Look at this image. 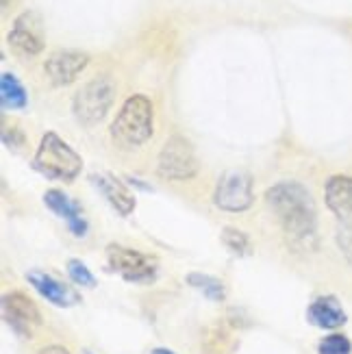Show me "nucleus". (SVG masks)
<instances>
[{"label":"nucleus","mask_w":352,"mask_h":354,"mask_svg":"<svg viewBox=\"0 0 352 354\" xmlns=\"http://www.w3.org/2000/svg\"><path fill=\"white\" fill-rule=\"evenodd\" d=\"M266 203L277 215L287 239L309 248L317 235V209L311 192L298 180H281L266 192Z\"/></svg>","instance_id":"1"},{"label":"nucleus","mask_w":352,"mask_h":354,"mask_svg":"<svg viewBox=\"0 0 352 354\" xmlns=\"http://www.w3.org/2000/svg\"><path fill=\"white\" fill-rule=\"evenodd\" d=\"M155 129V106L144 94H133L120 106L111 122V140L122 150H135L144 146Z\"/></svg>","instance_id":"2"},{"label":"nucleus","mask_w":352,"mask_h":354,"mask_svg":"<svg viewBox=\"0 0 352 354\" xmlns=\"http://www.w3.org/2000/svg\"><path fill=\"white\" fill-rule=\"evenodd\" d=\"M33 167L35 172L50 180L72 183L83 170V157L68 142L61 140L55 131H48L39 142V148L33 157Z\"/></svg>","instance_id":"3"},{"label":"nucleus","mask_w":352,"mask_h":354,"mask_svg":"<svg viewBox=\"0 0 352 354\" xmlns=\"http://www.w3.org/2000/svg\"><path fill=\"white\" fill-rule=\"evenodd\" d=\"M115 100V85L109 76H96L87 81L72 100V113L83 127H96L106 118Z\"/></svg>","instance_id":"4"},{"label":"nucleus","mask_w":352,"mask_h":354,"mask_svg":"<svg viewBox=\"0 0 352 354\" xmlns=\"http://www.w3.org/2000/svg\"><path fill=\"white\" fill-rule=\"evenodd\" d=\"M106 263L129 283H152L159 274L157 257L124 248L120 243L106 245Z\"/></svg>","instance_id":"5"},{"label":"nucleus","mask_w":352,"mask_h":354,"mask_svg":"<svg viewBox=\"0 0 352 354\" xmlns=\"http://www.w3.org/2000/svg\"><path fill=\"white\" fill-rule=\"evenodd\" d=\"M157 172L165 180H187L198 174V159L189 140L172 135L159 152Z\"/></svg>","instance_id":"6"},{"label":"nucleus","mask_w":352,"mask_h":354,"mask_svg":"<svg viewBox=\"0 0 352 354\" xmlns=\"http://www.w3.org/2000/svg\"><path fill=\"white\" fill-rule=\"evenodd\" d=\"M213 203L218 209L228 213H241L252 207L254 194H252V176L243 170L224 172L213 192Z\"/></svg>","instance_id":"7"},{"label":"nucleus","mask_w":352,"mask_h":354,"mask_svg":"<svg viewBox=\"0 0 352 354\" xmlns=\"http://www.w3.org/2000/svg\"><path fill=\"white\" fill-rule=\"evenodd\" d=\"M9 44L15 50L26 55V57H35L44 50L46 46V33H44V22L41 15L33 9L22 11L18 18L13 20V26L7 35Z\"/></svg>","instance_id":"8"},{"label":"nucleus","mask_w":352,"mask_h":354,"mask_svg":"<svg viewBox=\"0 0 352 354\" xmlns=\"http://www.w3.org/2000/svg\"><path fill=\"white\" fill-rule=\"evenodd\" d=\"M3 317L20 335H30V330L41 324L37 304L22 291H11V294L3 296Z\"/></svg>","instance_id":"9"},{"label":"nucleus","mask_w":352,"mask_h":354,"mask_svg":"<svg viewBox=\"0 0 352 354\" xmlns=\"http://www.w3.org/2000/svg\"><path fill=\"white\" fill-rule=\"evenodd\" d=\"M89 66V55L81 50H57L44 64V72L53 85L66 87L72 85L81 76V72Z\"/></svg>","instance_id":"10"},{"label":"nucleus","mask_w":352,"mask_h":354,"mask_svg":"<svg viewBox=\"0 0 352 354\" xmlns=\"http://www.w3.org/2000/svg\"><path fill=\"white\" fill-rule=\"evenodd\" d=\"M26 281L33 285V289L37 294L48 300L50 304L59 306V309H70V306H76L81 302L79 291L72 289L70 285L57 281L55 276H50L48 272H41V270H30L26 274Z\"/></svg>","instance_id":"11"},{"label":"nucleus","mask_w":352,"mask_h":354,"mask_svg":"<svg viewBox=\"0 0 352 354\" xmlns=\"http://www.w3.org/2000/svg\"><path fill=\"white\" fill-rule=\"evenodd\" d=\"M44 203L55 215H59V218L68 224V230L74 237L81 239V237L87 235L89 224L85 220V215H83L79 203H74L68 194H64L61 189H48L44 194Z\"/></svg>","instance_id":"12"},{"label":"nucleus","mask_w":352,"mask_h":354,"mask_svg":"<svg viewBox=\"0 0 352 354\" xmlns=\"http://www.w3.org/2000/svg\"><path fill=\"white\" fill-rule=\"evenodd\" d=\"M324 200L335 218L346 226H352V176H331L324 187Z\"/></svg>","instance_id":"13"},{"label":"nucleus","mask_w":352,"mask_h":354,"mask_svg":"<svg viewBox=\"0 0 352 354\" xmlns=\"http://www.w3.org/2000/svg\"><path fill=\"white\" fill-rule=\"evenodd\" d=\"M307 319H309V324H313L317 328L337 330L348 322V315L344 311L342 302L335 296H319L309 304Z\"/></svg>","instance_id":"14"},{"label":"nucleus","mask_w":352,"mask_h":354,"mask_svg":"<svg viewBox=\"0 0 352 354\" xmlns=\"http://www.w3.org/2000/svg\"><path fill=\"white\" fill-rule=\"evenodd\" d=\"M91 183L96 185V189L106 198V203H109L120 215H131L133 209H135V198L133 194L127 189V185H122V180H118L113 174H106V172H96L89 176Z\"/></svg>","instance_id":"15"},{"label":"nucleus","mask_w":352,"mask_h":354,"mask_svg":"<svg viewBox=\"0 0 352 354\" xmlns=\"http://www.w3.org/2000/svg\"><path fill=\"white\" fill-rule=\"evenodd\" d=\"M0 104H3L5 111H20L28 104L24 85L11 72H3V76H0Z\"/></svg>","instance_id":"16"},{"label":"nucleus","mask_w":352,"mask_h":354,"mask_svg":"<svg viewBox=\"0 0 352 354\" xmlns=\"http://www.w3.org/2000/svg\"><path fill=\"white\" fill-rule=\"evenodd\" d=\"M185 281L189 287L198 289L205 298H209L213 302H222L226 298V287L220 279H216V276H209L203 272H192L185 276Z\"/></svg>","instance_id":"17"},{"label":"nucleus","mask_w":352,"mask_h":354,"mask_svg":"<svg viewBox=\"0 0 352 354\" xmlns=\"http://www.w3.org/2000/svg\"><path fill=\"white\" fill-rule=\"evenodd\" d=\"M235 339L231 330H228L224 324H216L207 328L205 333V342H203V348H205V354H231L235 350Z\"/></svg>","instance_id":"18"},{"label":"nucleus","mask_w":352,"mask_h":354,"mask_svg":"<svg viewBox=\"0 0 352 354\" xmlns=\"http://www.w3.org/2000/svg\"><path fill=\"white\" fill-rule=\"evenodd\" d=\"M222 243L226 245L228 250L237 257H250L252 254V243L250 237L243 233V230L235 228V226H224L222 228Z\"/></svg>","instance_id":"19"},{"label":"nucleus","mask_w":352,"mask_h":354,"mask_svg":"<svg viewBox=\"0 0 352 354\" xmlns=\"http://www.w3.org/2000/svg\"><path fill=\"white\" fill-rule=\"evenodd\" d=\"M317 354H352V342L342 333H331L319 339Z\"/></svg>","instance_id":"20"},{"label":"nucleus","mask_w":352,"mask_h":354,"mask_svg":"<svg viewBox=\"0 0 352 354\" xmlns=\"http://www.w3.org/2000/svg\"><path fill=\"white\" fill-rule=\"evenodd\" d=\"M68 276L79 287H87V289L96 287V283H98L96 276L91 274V270L83 263V261H79V259H70L68 261Z\"/></svg>","instance_id":"21"},{"label":"nucleus","mask_w":352,"mask_h":354,"mask_svg":"<svg viewBox=\"0 0 352 354\" xmlns=\"http://www.w3.org/2000/svg\"><path fill=\"white\" fill-rule=\"evenodd\" d=\"M337 243H340V248L344 252V257L350 261V266H352V226H342L337 230Z\"/></svg>","instance_id":"22"},{"label":"nucleus","mask_w":352,"mask_h":354,"mask_svg":"<svg viewBox=\"0 0 352 354\" xmlns=\"http://www.w3.org/2000/svg\"><path fill=\"white\" fill-rule=\"evenodd\" d=\"M3 142H5V146L15 148V146H22L24 137H22V133L18 129H11V131H5L3 133Z\"/></svg>","instance_id":"23"},{"label":"nucleus","mask_w":352,"mask_h":354,"mask_svg":"<svg viewBox=\"0 0 352 354\" xmlns=\"http://www.w3.org/2000/svg\"><path fill=\"white\" fill-rule=\"evenodd\" d=\"M37 354H70V352L64 346H48V348L39 350Z\"/></svg>","instance_id":"24"},{"label":"nucleus","mask_w":352,"mask_h":354,"mask_svg":"<svg viewBox=\"0 0 352 354\" xmlns=\"http://www.w3.org/2000/svg\"><path fill=\"white\" fill-rule=\"evenodd\" d=\"M150 354H176V352L167 350V348H155V350H150Z\"/></svg>","instance_id":"25"},{"label":"nucleus","mask_w":352,"mask_h":354,"mask_svg":"<svg viewBox=\"0 0 352 354\" xmlns=\"http://www.w3.org/2000/svg\"><path fill=\"white\" fill-rule=\"evenodd\" d=\"M11 3H13V0H3V9H9Z\"/></svg>","instance_id":"26"},{"label":"nucleus","mask_w":352,"mask_h":354,"mask_svg":"<svg viewBox=\"0 0 352 354\" xmlns=\"http://www.w3.org/2000/svg\"><path fill=\"white\" fill-rule=\"evenodd\" d=\"M85 354H91V352H89V350H85Z\"/></svg>","instance_id":"27"}]
</instances>
